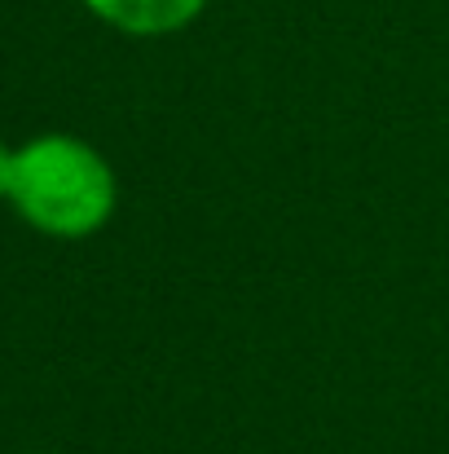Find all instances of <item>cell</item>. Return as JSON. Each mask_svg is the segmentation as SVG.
<instances>
[{"instance_id":"obj_1","label":"cell","mask_w":449,"mask_h":454,"mask_svg":"<svg viewBox=\"0 0 449 454\" xmlns=\"http://www.w3.org/2000/svg\"><path fill=\"white\" fill-rule=\"evenodd\" d=\"M13 212L62 243L93 239L120 207V181L111 159L71 133H40L13 154Z\"/></svg>"},{"instance_id":"obj_2","label":"cell","mask_w":449,"mask_h":454,"mask_svg":"<svg viewBox=\"0 0 449 454\" xmlns=\"http://www.w3.org/2000/svg\"><path fill=\"white\" fill-rule=\"evenodd\" d=\"M84 4L106 27H115L124 35H142V40L185 31L207 9V0H84Z\"/></svg>"},{"instance_id":"obj_4","label":"cell","mask_w":449,"mask_h":454,"mask_svg":"<svg viewBox=\"0 0 449 454\" xmlns=\"http://www.w3.org/2000/svg\"><path fill=\"white\" fill-rule=\"evenodd\" d=\"M35 454H53V450H35Z\"/></svg>"},{"instance_id":"obj_3","label":"cell","mask_w":449,"mask_h":454,"mask_svg":"<svg viewBox=\"0 0 449 454\" xmlns=\"http://www.w3.org/2000/svg\"><path fill=\"white\" fill-rule=\"evenodd\" d=\"M13 146L0 142V203H9V185H13Z\"/></svg>"}]
</instances>
